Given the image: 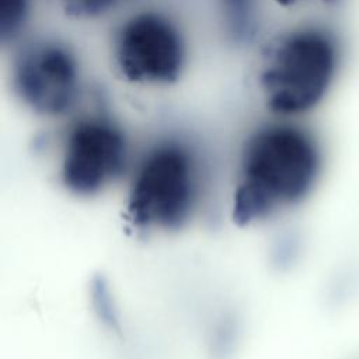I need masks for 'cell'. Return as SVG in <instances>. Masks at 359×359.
<instances>
[{"label": "cell", "mask_w": 359, "mask_h": 359, "mask_svg": "<svg viewBox=\"0 0 359 359\" xmlns=\"http://www.w3.org/2000/svg\"><path fill=\"white\" fill-rule=\"evenodd\" d=\"M324 168L318 136L297 119L276 118L244 140L231 215L250 226L300 205L317 187Z\"/></svg>", "instance_id": "cell-1"}, {"label": "cell", "mask_w": 359, "mask_h": 359, "mask_svg": "<svg viewBox=\"0 0 359 359\" xmlns=\"http://www.w3.org/2000/svg\"><path fill=\"white\" fill-rule=\"evenodd\" d=\"M339 34L306 22L280 34L268 49L258 83L265 107L276 118L299 119L328 95L342 67Z\"/></svg>", "instance_id": "cell-2"}, {"label": "cell", "mask_w": 359, "mask_h": 359, "mask_svg": "<svg viewBox=\"0 0 359 359\" xmlns=\"http://www.w3.org/2000/svg\"><path fill=\"white\" fill-rule=\"evenodd\" d=\"M205 187L198 150L185 139L168 136L153 143L130 171L126 210L144 231H177L201 208Z\"/></svg>", "instance_id": "cell-3"}, {"label": "cell", "mask_w": 359, "mask_h": 359, "mask_svg": "<svg viewBox=\"0 0 359 359\" xmlns=\"http://www.w3.org/2000/svg\"><path fill=\"white\" fill-rule=\"evenodd\" d=\"M130 168V149L122 126L105 114L77 118L65 133L59 163L63 188L80 198L102 194Z\"/></svg>", "instance_id": "cell-4"}, {"label": "cell", "mask_w": 359, "mask_h": 359, "mask_svg": "<svg viewBox=\"0 0 359 359\" xmlns=\"http://www.w3.org/2000/svg\"><path fill=\"white\" fill-rule=\"evenodd\" d=\"M112 57L118 73L136 86L177 83L188 62L185 36L178 24L157 10H142L116 29Z\"/></svg>", "instance_id": "cell-5"}, {"label": "cell", "mask_w": 359, "mask_h": 359, "mask_svg": "<svg viewBox=\"0 0 359 359\" xmlns=\"http://www.w3.org/2000/svg\"><path fill=\"white\" fill-rule=\"evenodd\" d=\"M11 83L18 100L31 112L45 118L65 116L80 100V63L65 42L39 39L17 55Z\"/></svg>", "instance_id": "cell-6"}, {"label": "cell", "mask_w": 359, "mask_h": 359, "mask_svg": "<svg viewBox=\"0 0 359 359\" xmlns=\"http://www.w3.org/2000/svg\"><path fill=\"white\" fill-rule=\"evenodd\" d=\"M220 21L226 36L237 45L248 43L258 31V0H217Z\"/></svg>", "instance_id": "cell-7"}, {"label": "cell", "mask_w": 359, "mask_h": 359, "mask_svg": "<svg viewBox=\"0 0 359 359\" xmlns=\"http://www.w3.org/2000/svg\"><path fill=\"white\" fill-rule=\"evenodd\" d=\"M34 0H0V39L13 42L24 31L32 11Z\"/></svg>", "instance_id": "cell-8"}, {"label": "cell", "mask_w": 359, "mask_h": 359, "mask_svg": "<svg viewBox=\"0 0 359 359\" xmlns=\"http://www.w3.org/2000/svg\"><path fill=\"white\" fill-rule=\"evenodd\" d=\"M125 0H59L67 15L79 20H95L118 8Z\"/></svg>", "instance_id": "cell-9"}, {"label": "cell", "mask_w": 359, "mask_h": 359, "mask_svg": "<svg viewBox=\"0 0 359 359\" xmlns=\"http://www.w3.org/2000/svg\"><path fill=\"white\" fill-rule=\"evenodd\" d=\"M93 306L98 317L104 324L109 327H116L118 324V313L114 304V299L109 293V289L102 280H98L93 285Z\"/></svg>", "instance_id": "cell-10"}, {"label": "cell", "mask_w": 359, "mask_h": 359, "mask_svg": "<svg viewBox=\"0 0 359 359\" xmlns=\"http://www.w3.org/2000/svg\"><path fill=\"white\" fill-rule=\"evenodd\" d=\"M275 1L282 7H294V6H299V4H302L307 0H275ZM328 1H331V0H328Z\"/></svg>", "instance_id": "cell-11"}]
</instances>
